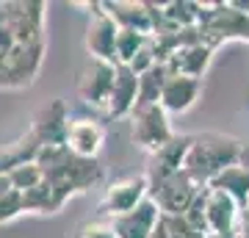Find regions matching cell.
<instances>
[{
  "label": "cell",
  "mask_w": 249,
  "mask_h": 238,
  "mask_svg": "<svg viewBox=\"0 0 249 238\" xmlns=\"http://www.w3.org/2000/svg\"><path fill=\"white\" fill-rule=\"evenodd\" d=\"M241 152H244V147H241L235 139H230V136L202 133V136H194V139H191L188 155H186V161H183V172H186L199 188H205L219 172H224V169L232 166V164H238Z\"/></svg>",
  "instance_id": "6da1fadb"
},
{
  "label": "cell",
  "mask_w": 249,
  "mask_h": 238,
  "mask_svg": "<svg viewBox=\"0 0 249 238\" xmlns=\"http://www.w3.org/2000/svg\"><path fill=\"white\" fill-rule=\"evenodd\" d=\"M202 6V17H199V36L205 44L230 42V39H241L249 42V14L241 11L235 3H199Z\"/></svg>",
  "instance_id": "7a4b0ae2"
},
{
  "label": "cell",
  "mask_w": 249,
  "mask_h": 238,
  "mask_svg": "<svg viewBox=\"0 0 249 238\" xmlns=\"http://www.w3.org/2000/svg\"><path fill=\"white\" fill-rule=\"evenodd\" d=\"M130 119V139L139 150L155 155L158 150H163L172 139H175V130L169 125V114L163 111L160 103H152V106H136L133 114L127 116Z\"/></svg>",
  "instance_id": "3957f363"
},
{
  "label": "cell",
  "mask_w": 249,
  "mask_h": 238,
  "mask_svg": "<svg viewBox=\"0 0 249 238\" xmlns=\"http://www.w3.org/2000/svg\"><path fill=\"white\" fill-rule=\"evenodd\" d=\"M116 78V64L103 61V58H86L78 72V94L86 106L94 108H108L111 89Z\"/></svg>",
  "instance_id": "277c9868"
},
{
  "label": "cell",
  "mask_w": 249,
  "mask_h": 238,
  "mask_svg": "<svg viewBox=\"0 0 249 238\" xmlns=\"http://www.w3.org/2000/svg\"><path fill=\"white\" fill-rule=\"evenodd\" d=\"M150 197V180L147 175H127L119 177L106 188V194L100 200V213L114 219V216H122V213L133 211L139 202H144Z\"/></svg>",
  "instance_id": "5b68a950"
},
{
  "label": "cell",
  "mask_w": 249,
  "mask_h": 238,
  "mask_svg": "<svg viewBox=\"0 0 249 238\" xmlns=\"http://www.w3.org/2000/svg\"><path fill=\"white\" fill-rule=\"evenodd\" d=\"M116 36H119L116 19L106 11L103 3H94V11L86 25V36H83L89 58H103V61L116 64Z\"/></svg>",
  "instance_id": "8992f818"
},
{
  "label": "cell",
  "mask_w": 249,
  "mask_h": 238,
  "mask_svg": "<svg viewBox=\"0 0 249 238\" xmlns=\"http://www.w3.org/2000/svg\"><path fill=\"white\" fill-rule=\"evenodd\" d=\"M196 194H199V185L186 172H175L163 183L150 188V197L155 200V205L160 208L163 216H183L196 200Z\"/></svg>",
  "instance_id": "52a82bcc"
},
{
  "label": "cell",
  "mask_w": 249,
  "mask_h": 238,
  "mask_svg": "<svg viewBox=\"0 0 249 238\" xmlns=\"http://www.w3.org/2000/svg\"><path fill=\"white\" fill-rule=\"evenodd\" d=\"M160 219H163L160 208L155 205L152 197H147L144 202L136 205L133 211L108 219V224L114 227L116 238H152L160 224Z\"/></svg>",
  "instance_id": "ba28073f"
},
{
  "label": "cell",
  "mask_w": 249,
  "mask_h": 238,
  "mask_svg": "<svg viewBox=\"0 0 249 238\" xmlns=\"http://www.w3.org/2000/svg\"><path fill=\"white\" fill-rule=\"evenodd\" d=\"M199 197H202L208 236H227V233H232V224H235V216H238L241 205L227 191L211 188V185H205L202 191H199Z\"/></svg>",
  "instance_id": "9c48e42d"
},
{
  "label": "cell",
  "mask_w": 249,
  "mask_h": 238,
  "mask_svg": "<svg viewBox=\"0 0 249 238\" xmlns=\"http://www.w3.org/2000/svg\"><path fill=\"white\" fill-rule=\"evenodd\" d=\"M103 144H106V125L103 122H97V119H72L70 122L64 147L72 155L94 161L97 152L103 150Z\"/></svg>",
  "instance_id": "30bf717a"
},
{
  "label": "cell",
  "mask_w": 249,
  "mask_h": 238,
  "mask_svg": "<svg viewBox=\"0 0 249 238\" xmlns=\"http://www.w3.org/2000/svg\"><path fill=\"white\" fill-rule=\"evenodd\" d=\"M191 139L194 136H175V139L158 150L155 155H150V166H147V180H150V188L152 185L163 183L166 177H172L175 172H183V161L188 155V147H191Z\"/></svg>",
  "instance_id": "8fae6325"
},
{
  "label": "cell",
  "mask_w": 249,
  "mask_h": 238,
  "mask_svg": "<svg viewBox=\"0 0 249 238\" xmlns=\"http://www.w3.org/2000/svg\"><path fill=\"white\" fill-rule=\"evenodd\" d=\"M199 92H202V80L199 78L169 72V78L163 83V92H160V106H163L166 114H186L196 103Z\"/></svg>",
  "instance_id": "7c38bea8"
},
{
  "label": "cell",
  "mask_w": 249,
  "mask_h": 238,
  "mask_svg": "<svg viewBox=\"0 0 249 238\" xmlns=\"http://www.w3.org/2000/svg\"><path fill=\"white\" fill-rule=\"evenodd\" d=\"M136 106H139V75L124 64H116L114 89H111V100L106 108L108 116H114V119L130 116Z\"/></svg>",
  "instance_id": "4fadbf2b"
},
{
  "label": "cell",
  "mask_w": 249,
  "mask_h": 238,
  "mask_svg": "<svg viewBox=\"0 0 249 238\" xmlns=\"http://www.w3.org/2000/svg\"><path fill=\"white\" fill-rule=\"evenodd\" d=\"M106 11L116 19L119 28L127 31H139L144 36H152L155 31V14H152V3H136V0H114V3H103Z\"/></svg>",
  "instance_id": "5bb4252c"
},
{
  "label": "cell",
  "mask_w": 249,
  "mask_h": 238,
  "mask_svg": "<svg viewBox=\"0 0 249 238\" xmlns=\"http://www.w3.org/2000/svg\"><path fill=\"white\" fill-rule=\"evenodd\" d=\"M67 128H70V119H67V108L64 103H47L36 111L34 116V128L31 130L39 136L42 144H64L67 141Z\"/></svg>",
  "instance_id": "9a60e30c"
},
{
  "label": "cell",
  "mask_w": 249,
  "mask_h": 238,
  "mask_svg": "<svg viewBox=\"0 0 249 238\" xmlns=\"http://www.w3.org/2000/svg\"><path fill=\"white\" fill-rule=\"evenodd\" d=\"M211 55H213V47L205 42H191L178 47L175 53L166 58V67L175 75H188V78H202V72L208 70L211 64Z\"/></svg>",
  "instance_id": "2e32d148"
},
{
  "label": "cell",
  "mask_w": 249,
  "mask_h": 238,
  "mask_svg": "<svg viewBox=\"0 0 249 238\" xmlns=\"http://www.w3.org/2000/svg\"><path fill=\"white\" fill-rule=\"evenodd\" d=\"M208 185H211V188H222V191H227L238 205H247V197H249V166L238 161V164L227 166L224 172H219Z\"/></svg>",
  "instance_id": "e0dca14e"
},
{
  "label": "cell",
  "mask_w": 249,
  "mask_h": 238,
  "mask_svg": "<svg viewBox=\"0 0 249 238\" xmlns=\"http://www.w3.org/2000/svg\"><path fill=\"white\" fill-rule=\"evenodd\" d=\"M169 78V67L160 61L155 64L150 72L139 75V106H152V103H160V92H163V83Z\"/></svg>",
  "instance_id": "ac0fdd59"
},
{
  "label": "cell",
  "mask_w": 249,
  "mask_h": 238,
  "mask_svg": "<svg viewBox=\"0 0 249 238\" xmlns=\"http://www.w3.org/2000/svg\"><path fill=\"white\" fill-rule=\"evenodd\" d=\"M19 213H25V208H22V191H17L11 185L9 175H0V224L17 219Z\"/></svg>",
  "instance_id": "d6986e66"
},
{
  "label": "cell",
  "mask_w": 249,
  "mask_h": 238,
  "mask_svg": "<svg viewBox=\"0 0 249 238\" xmlns=\"http://www.w3.org/2000/svg\"><path fill=\"white\" fill-rule=\"evenodd\" d=\"M9 180H11V185H14L17 191L28 194V191H34L36 185L45 183V172H42V166H39L36 161H25V164H19V166L11 169Z\"/></svg>",
  "instance_id": "ffe728a7"
},
{
  "label": "cell",
  "mask_w": 249,
  "mask_h": 238,
  "mask_svg": "<svg viewBox=\"0 0 249 238\" xmlns=\"http://www.w3.org/2000/svg\"><path fill=\"white\" fill-rule=\"evenodd\" d=\"M147 39H150V36L139 34V31L119 28V36H116V64H130Z\"/></svg>",
  "instance_id": "44dd1931"
},
{
  "label": "cell",
  "mask_w": 249,
  "mask_h": 238,
  "mask_svg": "<svg viewBox=\"0 0 249 238\" xmlns=\"http://www.w3.org/2000/svg\"><path fill=\"white\" fill-rule=\"evenodd\" d=\"M163 227L169 238H208L196 227H191L186 216H163Z\"/></svg>",
  "instance_id": "7402d4cb"
},
{
  "label": "cell",
  "mask_w": 249,
  "mask_h": 238,
  "mask_svg": "<svg viewBox=\"0 0 249 238\" xmlns=\"http://www.w3.org/2000/svg\"><path fill=\"white\" fill-rule=\"evenodd\" d=\"M70 238H116V233L108 221H83L75 227Z\"/></svg>",
  "instance_id": "603a6c76"
},
{
  "label": "cell",
  "mask_w": 249,
  "mask_h": 238,
  "mask_svg": "<svg viewBox=\"0 0 249 238\" xmlns=\"http://www.w3.org/2000/svg\"><path fill=\"white\" fill-rule=\"evenodd\" d=\"M232 238H249V208L241 205L238 216H235V224H232Z\"/></svg>",
  "instance_id": "cb8c5ba5"
},
{
  "label": "cell",
  "mask_w": 249,
  "mask_h": 238,
  "mask_svg": "<svg viewBox=\"0 0 249 238\" xmlns=\"http://www.w3.org/2000/svg\"><path fill=\"white\" fill-rule=\"evenodd\" d=\"M208 238H232V233H227V236H208Z\"/></svg>",
  "instance_id": "d4e9b609"
},
{
  "label": "cell",
  "mask_w": 249,
  "mask_h": 238,
  "mask_svg": "<svg viewBox=\"0 0 249 238\" xmlns=\"http://www.w3.org/2000/svg\"><path fill=\"white\" fill-rule=\"evenodd\" d=\"M247 208H249V197H247Z\"/></svg>",
  "instance_id": "484cf974"
}]
</instances>
